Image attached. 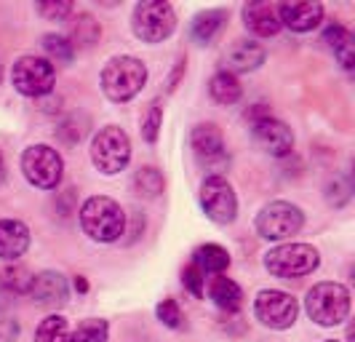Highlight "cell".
Wrapping results in <instances>:
<instances>
[{
  "mask_svg": "<svg viewBox=\"0 0 355 342\" xmlns=\"http://www.w3.org/2000/svg\"><path fill=\"white\" fill-rule=\"evenodd\" d=\"M131 30L142 43H163L177 30V11L166 0H144L134 6L131 14Z\"/></svg>",
  "mask_w": 355,
  "mask_h": 342,
  "instance_id": "4",
  "label": "cell"
},
{
  "mask_svg": "<svg viewBox=\"0 0 355 342\" xmlns=\"http://www.w3.org/2000/svg\"><path fill=\"white\" fill-rule=\"evenodd\" d=\"M302 225L304 212L288 200H272L257 214V233L265 241H288L302 230Z\"/></svg>",
  "mask_w": 355,
  "mask_h": 342,
  "instance_id": "9",
  "label": "cell"
},
{
  "mask_svg": "<svg viewBox=\"0 0 355 342\" xmlns=\"http://www.w3.org/2000/svg\"><path fill=\"white\" fill-rule=\"evenodd\" d=\"M30 297L37 305L43 307H62L70 297L67 289V278L56 271H43L33 275V287H30Z\"/></svg>",
  "mask_w": 355,
  "mask_h": 342,
  "instance_id": "15",
  "label": "cell"
},
{
  "mask_svg": "<svg viewBox=\"0 0 355 342\" xmlns=\"http://www.w3.org/2000/svg\"><path fill=\"white\" fill-rule=\"evenodd\" d=\"M147 83V65L137 56H112L102 70V91L110 102H131Z\"/></svg>",
  "mask_w": 355,
  "mask_h": 342,
  "instance_id": "2",
  "label": "cell"
},
{
  "mask_svg": "<svg viewBox=\"0 0 355 342\" xmlns=\"http://www.w3.org/2000/svg\"><path fill=\"white\" fill-rule=\"evenodd\" d=\"M0 287L8 289L11 294H30V287H33V273L27 271L24 265H8L0 271Z\"/></svg>",
  "mask_w": 355,
  "mask_h": 342,
  "instance_id": "27",
  "label": "cell"
},
{
  "mask_svg": "<svg viewBox=\"0 0 355 342\" xmlns=\"http://www.w3.org/2000/svg\"><path fill=\"white\" fill-rule=\"evenodd\" d=\"M326 198L331 206H345L347 200H350V182L347 180H334L329 185V193H326Z\"/></svg>",
  "mask_w": 355,
  "mask_h": 342,
  "instance_id": "34",
  "label": "cell"
},
{
  "mask_svg": "<svg viewBox=\"0 0 355 342\" xmlns=\"http://www.w3.org/2000/svg\"><path fill=\"white\" fill-rule=\"evenodd\" d=\"M304 310L318 326H339L350 316V291L337 281H323L307 291Z\"/></svg>",
  "mask_w": 355,
  "mask_h": 342,
  "instance_id": "3",
  "label": "cell"
},
{
  "mask_svg": "<svg viewBox=\"0 0 355 342\" xmlns=\"http://www.w3.org/2000/svg\"><path fill=\"white\" fill-rule=\"evenodd\" d=\"M323 40L329 43V49H331V54L339 59V65L345 67V70H353L355 65V37L353 33L345 27V24H329L326 27V33H323Z\"/></svg>",
  "mask_w": 355,
  "mask_h": 342,
  "instance_id": "19",
  "label": "cell"
},
{
  "mask_svg": "<svg viewBox=\"0 0 355 342\" xmlns=\"http://www.w3.org/2000/svg\"><path fill=\"white\" fill-rule=\"evenodd\" d=\"M6 180V158H3V153H0V185Z\"/></svg>",
  "mask_w": 355,
  "mask_h": 342,
  "instance_id": "35",
  "label": "cell"
},
{
  "mask_svg": "<svg viewBox=\"0 0 355 342\" xmlns=\"http://www.w3.org/2000/svg\"><path fill=\"white\" fill-rule=\"evenodd\" d=\"M320 265V254L310 243H281L265 254V268L275 278H304L315 273Z\"/></svg>",
  "mask_w": 355,
  "mask_h": 342,
  "instance_id": "5",
  "label": "cell"
},
{
  "mask_svg": "<svg viewBox=\"0 0 355 342\" xmlns=\"http://www.w3.org/2000/svg\"><path fill=\"white\" fill-rule=\"evenodd\" d=\"M254 316L257 321L267 329H275V332H286L297 324V316H300V302L281 289H262L254 300Z\"/></svg>",
  "mask_w": 355,
  "mask_h": 342,
  "instance_id": "10",
  "label": "cell"
},
{
  "mask_svg": "<svg viewBox=\"0 0 355 342\" xmlns=\"http://www.w3.org/2000/svg\"><path fill=\"white\" fill-rule=\"evenodd\" d=\"M265 49L254 40H235L227 54H225V65H227V72H254L265 65Z\"/></svg>",
  "mask_w": 355,
  "mask_h": 342,
  "instance_id": "18",
  "label": "cell"
},
{
  "mask_svg": "<svg viewBox=\"0 0 355 342\" xmlns=\"http://www.w3.org/2000/svg\"><path fill=\"white\" fill-rule=\"evenodd\" d=\"M251 137L272 158H286L294 150V134L284 121L272 118L267 110L251 112Z\"/></svg>",
  "mask_w": 355,
  "mask_h": 342,
  "instance_id": "12",
  "label": "cell"
},
{
  "mask_svg": "<svg viewBox=\"0 0 355 342\" xmlns=\"http://www.w3.org/2000/svg\"><path fill=\"white\" fill-rule=\"evenodd\" d=\"M209 297H211L214 305L225 313H235L243 305V291L227 275H214L211 284H209Z\"/></svg>",
  "mask_w": 355,
  "mask_h": 342,
  "instance_id": "20",
  "label": "cell"
},
{
  "mask_svg": "<svg viewBox=\"0 0 355 342\" xmlns=\"http://www.w3.org/2000/svg\"><path fill=\"white\" fill-rule=\"evenodd\" d=\"M11 83L21 96H30V99H40L46 94L53 91L56 83V70L46 56L35 54H24L19 56L11 67Z\"/></svg>",
  "mask_w": 355,
  "mask_h": 342,
  "instance_id": "8",
  "label": "cell"
},
{
  "mask_svg": "<svg viewBox=\"0 0 355 342\" xmlns=\"http://www.w3.org/2000/svg\"><path fill=\"white\" fill-rule=\"evenodd\" d=\"M155 316H158L160 324L168 326V329H182L184 326V313H182L177 300H171V297L160 300L158 307H155Z\"/></svg>",
  "mask_w": 355,
  "mask_h": 342,
  "instance_id": "30",
  "label": "cell"
},
{
  "mask_svg": "<svg viewBox=\"0 0 355 342\" xmlns=\"http://www.w3.org/2000/svg\"><path fill=\"white\" fill-rule=\"evenodd\" d=\"M80 228L94 243H115L125 235V212L118 200L91 196L80 206Z\"/></svg>",
  "mask_w": 355,
  "mask_h": 342,
  "instance_id": "1",
  "label": "cell"
},
{
  "mask_svg": "<svg viewBox=\"0 0 355 342\" xmlns=\"http://www.w3.org/2000/svg\"><path fill=\"white\" fill-rule=\"evenodd\" d=\"M35 11L40 17L51 19V22H62V19H67L72 14V3H67V0H62V3H37Z\"/></svg>",
  "mask_w": 355,
  "mask_h": 342,
  "instance_id": "33",
  "label": "cell"
},
{
  "mask_svg": "<svg viewBox=\"0 0 355 342\" xmlns=\"http://www.w3.org/2000/svg\"><path fill=\"white\" fill-rule=\"evenodd\" d=\"M75 289H80V291H86V289H89V284H86L83 278H78V281H75Z\"/></svg>",
  "mask_w": 355,
  "mask_h": 342,
  "instance_id": "36",
  "label": "cell"
},
{
  "mask_svg": "<svg viewBox=\"0 0 355 342\" xmlns=\"http://www.w3.org/2000/svg\"><path fill=\"white\" fill-rule=\"evenodd\" d=\"M243 24L257 37H275L284 27L278 19V8L270 0H254L243 6Z\"/></svg>",
  "mask_w": 355,
  "mask_h": 342,
  "instance_id": "16",
  "label": "cell"
},
{
  "mask_svg": "<svg viewBox=\"0 0 355 342\" xmlns=\"http://www.w3.org/2000/svg\"><path fill=\"white\" fill-rule=\"evenodd\" d=\"M190 144H193V153H196L198 163L203 166H211L214 174L211 177H222V169L225 163L230 161L227 158V150H225V137L219 126L214 123H198L190 134Z\"/></svg>",
  "mask_w": 355,
  "mask_h": 342,
  "instance_id": "13",
  "label": "cell"
},
{
  "mask_svg": "<svg viewBox=\"0 0 355 342\" xmlns=\"http://www.w3.org/2000/svg\"><path fill=\"white\" fill-rule=\"evenodd\" d=\"M182 284H184V289H187L193 297H203V291H206V275L190 262V265L184 268V273H182Z\"/></svg>",
  "mask_w": 355,
  "mask_h": 342,
  "instance_id": "32",
  "label": "cell"
},
{
  "mask_svg": "<svg viewBox=\"0 0 355 342\" xmlns=\"http://www.w3.org/2000/svg\"><path fill=\"white\" fill-rule=\"evenodd\" d=\"M35 342H72L70 324L64 316H49L43 318L35 332Z\"/></svg>",
  "mask_w": 355,
  "mask_h": 342,
  "instance_id": "26",
  "label": "cell"
},
{
  "mask_svg": "<svg viewBox=\"0 0 355 342\" xmlns=\"http://www.w3.org/2000/svg\"><path fill=\"white\" fill-rule=\"evenodd\" d=\"M43 51H46V59L49 62H56V65H70L72 56H75V49H72V43L67 40L64 35H43Z\"/></svg>",
  "mask_w": 355,
  "mask_h": 342,
  "instance_id": "28",
  "label": "cell"
},
{
  "mask_svg": "<svg viewBox=\"0 0 355 342\" xmlns=\"http://www.w3.org/2000/svg\"><path fill=\"white\" fill-rule=\"evenodd\" d=\"M30 249V228L19 219H0V259L17 262Z\"/></svg>",
  "mask_w": 355,
  "mask_h": 342,
  "instance_id": "17",
  "label": "cell"
},
{
  "mask_svg": "<svg viewBox=\"0 0 355 342\" xmlns=\"http://www.w3.org/2000/svg\"><path fill=\"white\" fill-rule=\"evenodd\" d=\"M200 209L203 214L209 216L216 225H230L232 219L238 216V198L235 190L225 177H206L200 185Z\"/></svg>",
  "mask_w": 355,
  "mask_h": 342,
  "instance_id": "11",
  "label": "cell"
},
{
  "mask_svg": "<svg viewBox=\"0 0 355 342\" xmlns=\"http://www.w3.org/2000/svg\"><path fill=\"white\" fill-rule=\"evenodd\" d=\"M225 19H227V11L225 8H206L200 11L196 19H193V40L200 43V46H209L214 37L219 35V30L225 27Z\"/></svg>",
  "mask_w": 355,
  "mask_h": 342,
  "instance_id": "22",
  "label": "cell"
},
{
  "mask_svg": "<svg viewBox=\"0 0 355 342\" xmlns=\"http://www.w3.org/2000/svg\"><path fill=\"white\" fill-rule=\"evenodd\" d=\"M326 342H337V340H326Z\"/></svg>",
  "mask_w": 355,
  "mask_h": 342,
  "instance_id": "37",
  "label": "cell"
},
{
  "mask_svg": "<svg viewBox=\"0 0 355 342\" xmlns=\"http://www.w3.org/2000/svg\"><path fill=\"white\" fill-rule=\"evenodd\" d=\"M160 123H163V108H160V102H153L142 118V139L144 142H150V144L158 142Z\"/></svg>",
  "mask_w": 355,
  "mask_h": 342,
  "instance_id": "31",
  "label": "cell"
},
{
  "mask_svg": "<svg viewBox=\"0 0 355 342\" xmlns=\"http://www.w3.org/2000/svg\"><path fill=\"white\" fill-rule=\"evenodd\" d=\"M89 153L91 163L105 177H115L131 161V139H128V134L121 126H105L94 134Z\"/></svg>",
  "mask_w": 355,
  "mask_h": 342,
  "instance_id": "6",
  "label": "cell"
},
{
  "mask_svg": "<svg viewBox=\"0 0 355 342\" xmlns=\"http://www.w3.org/2000/svg\"><path fill=\"white\" fill-rule=\"evenodd\" d=\"M102 35V27H99V22H94L91 14H78V19L72 22V33H70V40L72 49H89L96 43V37Z\"/></svg>",
  "mask_w": 355,
  "mask_h": 342,
  "instance_id": "24",
  "label": "cell"
},
{
  "mask_svg": "<svg viewBox=\"0 0 355 342\" xmlns=\"http://www.w3.org/2000/svg\"><path fill=\"white\" fill-rule=\"evenodd\" d=\"M163 187H166V180H163V174L155 166H142L134 174V190L142 198H158L160 193H163Z\"/></svg>",
  "mask_w": 355,
  "mask_h": 342,
  "instance_id": "25",
  "label": "cell"
},
{
  "mask_svg": "<svg viewBox=\"0 0 355 342\" xmlns=\"http://www.w3.org/2000/svg\"><path fill=\"white\" fill-rule=\"evenodd\" d=\"M193 265L203 275H209V273L211 275H222L230 268V254L219 243H203V246H198L196 252H193Z\"/></svg>",
  "mask_w": 355,
  "mask_h": 342,
  "instance_id": "21",
  "label": "cell"
},
{
  "mask_svg": "<svg viewBox=\"0 0 355 342\" xmlns=\"http://www.w3.org/2000/svg\"><path fill=\"white\" fill-rule=\"evenodd\" d=\"M209 94H211V99L216 105H238L241 102V96H243V86H241V80L227 70H219L216 75H211V80H209Z\"/></svg>",
  "mask_w": 355,
  "mask_h": 342,
  "instance_id": "23",
  "label": "cell"
},
{
  "mask_svg": "<svg viewBox=\"0 0 355 342\" xmlns=\"http://www.w3.org/2000/svg\"><path fill=\"white\" fill-rule=\"evenodd\" d=\"M278 19L281 27L291 33H310L323 22V6L320 3H278Z\"/></svg>",
  "mask_w": 355,
  "mask_h": 342,
  "instance_id": "14",
  "label": "cell"
},
{
  "mask_svg": "<svg viewBox=\"0 0 355 342\" xmlns=\"http://www.w3.org/2000/svg\"><path fill=\"white\" fill-rule=\"evenodd\" d=\"M21 174L37 190H56L64 177V161L51 144H30L21 153Z\"/></svg>",
  "mask_w": 355,
  "mask_h": 342,
  "instance_id": "7",
  "label": "cell"
},
{
  "mask_svg": "<svg viewBox=\"0 0 355 342\" xmlns=\"http://www.w3.org/2000/svg\"><path fill=\"white\" fill-rule=\"evenodd\" d=\"M110 326L102 318H86L72 332V342H107Z\"/></svg>",
  "mask_w": 355,
  "mask_h": 342,
  "instance_id": "29",
  "label": "cell"
}]
</instances>
